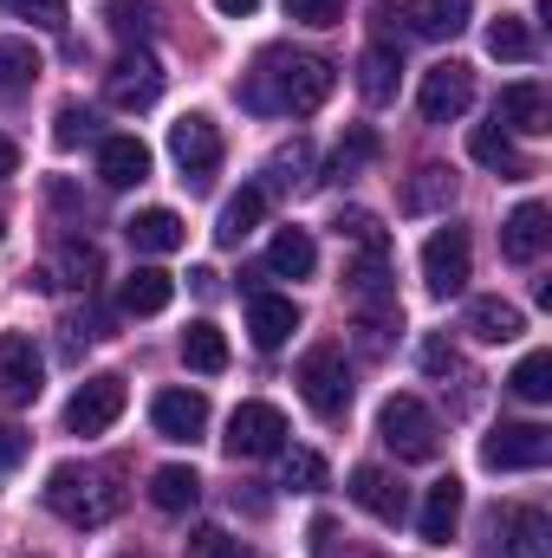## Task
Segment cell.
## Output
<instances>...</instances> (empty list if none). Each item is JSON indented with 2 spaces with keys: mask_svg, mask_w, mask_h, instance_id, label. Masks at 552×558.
Here are the masks:
<instances>
[{
  "mask_svg": "<svg viewBox=\"0 0 552 558\" xmlns=\"http://www.w3.org/2000/svg\"><path fill=\"white\" fill-rule=\"evenodd\" d=\"M488 52H494V59H507V65H527V59H533V33H527V20L501 13V20L488 26Z\"/></svg>",
  "mask_w": 552,
  "mask_h": 558,
  "instance_id": "836d02e7",
  "label": "cell"
},
{
  "mask_svg": "<svg viewBox=\"0 0 552 558\" xmlns=\"http://www.w3.org/2000/svg\"><path fill=\"white\" fill-rule=\"evenodd\" d=\"M481 461H488L494 474L547 468V461H552V428H540V422H501V428L481 441Z\"/></svg>",
  "mask_w": 552,
  "mask_h": 558,
  "instance_id": "ba28073f",
  "label": "cell"
},
{
  "mask_svg": "<svg viewBox=\"0 0 552 558\" xmlns=\"http://www.w3.org/2000/svg\"><path fill=\"white\" fill-rule=\"evenodd\" d=\"M422 371H429V377H461L455 344H448V338H422Z\"/></svg>",
  "mask_w": 552,
  "mask_h": 558,
  "instance_id": "f6af8a7d",
  "label": "cell"
},
{
  "mask_svg": "<svg viewBox=\"0 0 552 558\" xmlns=\"http://www.w3.org/2000/svg\"><path fill=\"white\" fill-rule=\"evenodd\" d=\"M182 364H189V371H202V377L228 371V338H221L208 318H195V325L182 331Z\"/></svg>",
  "mask_w": 552,
  "mask_h": 558,
  "instance_id": "4dcf8cb0",
  "label": "cell"
},
{
  "mask_svg": "<svg viewBox=\"0 0 552 558\" xmlns=\"http://www.w3.org/2000/svg\"><path fill=\"white\" fill-rule=\"evenodd\" d=\"M391 13L410 20L416 39H455L475 20V0H391Z\"/></svg>",
  "mask_w": 552,
  "mask_h": 558,
  "instance_id": "2e32d148",
  "label": "cell"
},
{
  "mask_svg": "<svg viewBox=\"0 0 552 558\" xmlns=\"http://www.w3.org/2000/svg\"><path fill=\"white\" fill-rule=\"evenodd\" d=\"M13 20H26L33 33H65V0H0Z\"/></svg>",
  "mask_w": 552,
  "mask_h": 558,
  "instance_id": "8d00e7d4",
  "label": "cell"
},
{
  "mask_svg": "<svg viewBox=\"0 0 552 558\" xmlns=\"http://www.w3.org/2000/svg\"><path fill=\"white\" fill-rule=\"evenodd\" d=\"M292 331H299V305H292V299H279V292H248V338H254L261 351H279Z\"/></svg>",
  "mask_w": 552,
  "mask_h": 558,
  "instance_id": "ac0fdd59",
  "label": "cell"
},
{
  "mask_svg": "<svg viewBox=\"0 0 552 558\" xmlns=\"http://www.w3.org/2000/svg\"><path fill=\"white\" fill-rule=\"evenodd\" d=\"M98 175H105V189H137V182H149V149L137 137H105L98 143Z\"/></svg>",
  "mask_w": 552,
  "mask_h": 558,
  "instance_id": "7402d4cb",
  "label": "cell"
},
{
  "mask_svg": "<svg viewBox=\"0 0 552 558\" xmlns=\"http://www.w3.org/2000/svg\"><path fill=\"white\" fill-rule=\"evenodd\" d=\"M377 435L397 461H435L442 454V422L422 397H391L384 416H377Z\"/></svg>",
  "mask_w": 552,
  "mask_h": 558,
  "instance_id": "3957f363",
  "label": "cell"
},
{
  "mask_svg": "<svg viewBox=\"0 0 552 558\" xmlns=\"http://www.w3.org/2000/svg\"><path fill=\"white\" fill-rule=\"evenodd\" d=\"M0 234H7V221H0Z\"/></svg>",
  "mask_w": 552,
  "mask_h": 558,
  "instance_id": "681fc988",
  "label": "cell"
},
{
  "mask_svg": "<svg viewBox=\"0 0 552 558\" xmlns=\"http://www.w3.org/2000/svg\"><path fill=\"white\" fill-rule=\"evenodd\" d=\"M149 500H156V513H189L202 500V474L182 468V461H169V468L149 474Z\"/></svg>",
  "mask_w": 552,
  "mask_h": 558,
  "instance_id": "4316f807",
  "label": "cell"
},
{
  "mask_svg": "<svg viewBox=\"0 0 552 558\" xmlns=\"http://www.w3.org/2000/svg\"><path fill=\"white\" fill-rule=\"evenodd\" d=\"M169 156H176V169H182L189 189H208L215 169H221V131H215V118H208V111L176 118V124H169Z\"/></svg>",
  "mask_w": 552,
  "mask_h": 558,
  "instance_id": "5b68a950",
  "label": "cell"
},
{
  "mask_svg": "<svg viewBox=\"0 0 552 558\" xmlns=\"http://www.w3.org/2000/svg\"><path fill=\"white\" fill-rule=\"evenodd\" d=\"M338 13H345V0H286V20H299V26H338Z\"/></svg>",
  "mask_w": 552,
  "mask_h": 558,
  "instance_id": "ee69618b",
  "label": "cell"
},
{
  "mask_svg": "<svg viewBox=\"0 0 552 558\" xmlns=\"http://www.w3.org/2000/svg\"><path fill=\"white\" fill-rule=\"evenodd\" d=\"M338 72L319 52H292V46H267L254 59V72L241 78V105L254 118H312L332 98Z\"/></svg>",
  "mask_w": 552,
  "mask_h": 558,
  "instance_id": "6da1fadb",
  "label": "cell"
},
{
  "mask_svg": "<svg viewBox=\"0 0 552 558\" xmlns=\"http://www.w3.org/2000/svg\"><path fill=\"white\" fill-rule=\"evenodd\" d=\"M501 539H507V558H552V520L540 507H507Z\"/></svg>",
  "mask_w": 552,
  "mask_h": 558,
  "instance_id": "ffe728a7",
  "label": "cell"
},
{
  "mask_svg": "<svg viewBox=\"0 0 552 558\" xmlns=\"http://www.w3.org/2000/svg\"><path fill=\"white\" fill-rule=\"evenodd\" d=\"M26 448H33V435H26L20 422H0V474H7V468H20V461H26Z\"/></svg>",
  "mask_w": 552,
  "mask_h": 558,
  "instance_id": "bcb514c9",
  "label": "cell"
},
{
  "mask_svg": "<svg viewBox=\"0 0 552 558\" xmlns=\"http://www.w3.org/2000/svg\"><path fill=\"white\" fill-rule=\"evenodd\" d=\"M507 390H514L520 403H547V397H552V351L520 357V364H514V377H507Z\"/></svg>",
  "mask_w": 552,
  "mask_h": 558,
  "instance_id": "e575fe53",
  "label": "cell"
},
{
  "mask_svg": "<svg viewBox=\"0 0 552 558\" xmlns=\"http://www.w3.org/2000/svg\"><path fill=\"white\" fill-rule=\"evenodd\" d=\"M118 416H124V377H111V371L85 377L72 390V403H65V428L72 435H105Z\"/></svg>",
  "mask_w": 552,
  "mask_h": 558,
  "instance_id": "30bf717a",
  "label": "cell"
},
{
  "mask_svg": "<svg viewBox=\"0 0 552 558\" xmlns=\"http://www.w3.org/2000/svg\"><path fill=\"white\" fill-rule=\"evenodd\" d=\"M215 7H221V13H228V20H248V13H254V7H261V0H215Z\"/></svg>",
  "mask_w": 552,
  "mask_h": 558,
  "instance_id": "c3c4849f",
  "label": "cell"
},
{
  "mask_svg": "<svg viewBox=\"0 0 552 558\" xmlns=\"http://www.w3.org/2000/svg\"><path fill=\"white\" fill-rule=\"evenodd\" d=\"M468 156L481 162V169H494V175H507V182H520V175H533V162L514 149V137L501 131V124H481L475 137H468Z\"/></svg>",
  "mask_w": 552,
  "mask_h": 558,
  "instance_id": "d4e9b609",
  "label": "cell"
},
{
  "mask_svg": "<svg viewBox=\"0 0 552 558\" xmlns=\"http://www.w3.org/2000/svg\"><path fill=\"white\" fill-rule=\"evenodd\" d=\"M338 241H351L358 254H391V241H384V228H377L371 215H358V208H351V215H338Z\"/></svg>",
  "mask_w": 552,
  "mask_h": 558,
  "instance_id": "f35d334b",
  "label": "cell"
},
{
  "mask_svg": "<svg viewBox=\"0 0 552 558\" xmlns=\"http://www.w3.org/2000/svg\"><path fill=\"white\" fill-rule=\"evenodd\" d=\"M13 169H20V143L0 137V175H13Z\"/></svg>",
  "mask_w": 552,
  "mask_h": 558,
  "instance_id": "7dc6e473",
  "label": "cell"
},
{
  "mask_svg": "<svg viewBox=\"0 0 552 558\" xmlns=\"http://www.w3.org/2000/svg\"><path fill=\"white\" fill-rule=\"evenodd\" d=\"M124 234H131L137 254H176V247L189 241V228H182L176 208H137V215L124 221Z\"/></svg>",
  "mask_w": 552,
  "mask_h": 558,
  "instance_id": "44dd1931",
  "label": "cell"
},
{
  "mask_svg": "<svg viewBox=\"0 0 552 558\" xmlns=\"http://www.w3.org/2000/svg\"><path fill=\"white\" fill-rule=\"evenodd\" d=\"M299 397L319 422H338L351 410V371H345V351L338 344H312L299 357Z\"/></svg>",
  "mask_w": 552,
  "mask_h": 558,
  "instance_id": "277c9868",
  "label": "cell"
},
{
  "mask_svg": "<svg viewBox=\"0 0 552 558\" xmlns=\"http://www.w3.org/2000/svg\"><path fill=\"white\" fill-rule=\"evenodd\" d=\"M131 461L124 454H111V461H65V468H52L46 474V507L65 520V526H111L118 513H124V500H131Z\"/></svg>",
  "mask_w": 552,
  "mask_h": 558,
  "instance_id": "7a4b0ae2",
  "label": "cell"
},
{
  "mask_svg": "<svg viewBox=\"0 0 552 558\" xmlns=\"http://www.w3.org/2000/svg\"><path fill=\"white\" fill-rule=\"evenodd\" d=\"M527 331V312L520 305H507V299H475L468 305V338H481V344H514Z\"/></svg>",
  "mask_w": 552,
  "mask_h": 558,
  "instance_id": "cb8c5ba5",
  "label": "cell"
},
{
  "mask_svg": "<svg viewBox=\"0 0 552 558\" xmlns=\"http://www.w3.org/2000/svg\"><path fill=\"white\" fill-rule=\"evenodd\" d=\"M267 175H274V189H305V182H312V143L292 137L286 149H274Z\"/></svg>",
  "mask_w": 552,
  "mask_h": 558,
  "instance_id": "d590c367",
  "label": "cell"
},
{
  "mask_svg": "<svg viewBox=\"0 0 552 558\" xmlns=\"http://www.w3.org/2000/svg\"><path fill=\"white\" fill-rule=\"evenodd\" d=\"M169 299H176V279L163 274V267H137V274L124 279V312L131 318H156Z\"/></svg>",
  "mask_w": 552,
  "mask_h": 558,
  "instance_id": "f546056e",
  "label": "cell"
},
{
  "mask_svg": "<svg viewBox=\"0 0 552 558\" xmlns=\"http://www.w3.org/2000/svg\"><path fill=\"white\" fill-rule=\"evenodd\" d=\"M455 202V175L442 162H422L410 182H404V215H442Z\"/></svg>",
  "mask_w": 552,
  "mask_h": 558,
  "instance_id": "83f0119b",
  "label": "cell"
},
{
  "mask_svg": "<svg viewBox=\"0 0 552 558\" xmlns=\"http://www.w3.org/2000/svg\"><path fill=\"white\" fill-rule=\"evenodd\" d=\"M261 215H267V189H254V182H248L241 195H228V202H221L215 241H221V247H241V241H248V234L261 228Z\"/></svg>",
  "mask_w": 552,
  "mask_h": 558,
  "instance_id": "484cf974",
  "label": "cell"
},
{
  "mask_svg": "<svg viewBox=\"0 0 552 558\" xmlns=\"http://www.w3.org/2000/svg\"><path fill=\"white\" fill-rule=\"evenodd\" d=\"M468 105H475V72L461 59H442L422 72V92H416L422 124H455V118H468Z\"/></svg>",
  "mask_w": 552,
  "mask_h": 558,
  "instance_id": "8992f818",
  "label": "cell"
},
{
  "mask_svg": "<svg viewBox=\"0 0 552 558\" xmlns=\"http://www.w3.org/2000/svg\"><path fill=\"white\" fill-rule=\"evenodd\" d=\"M351 500L371 513V520H384V526H404L410 520V487L391 474V468H351Z\"/></svg>",
  "mask_w": 552,
  "mask_h": 558,
  "instance_id": "7c38bea8",
  "label": "cell"
},
{
  "mask_svg": "<svg viewBox=\"0 0 552 558\" xmlns=\"http://www.w3.org/2000/svg\"><path fill=\"white\" fill-rule=\"evenodd\" d=\"M33 78H39V52H33V39H0V105L20 98V92H33Z\"/></svg>",
  "mask_w": 552,
  "mask_h": 558,
  "instance_id": "1f68e13d",
  "label": "cell"
},
{
  "mask_svg": "<svg viewBox=\"0 0 552 558\" xmlns=\"http://www.w3.org/2000/svg\"><path fill=\"white\" fill-rule=\"evenodd\" d=\"M455 526H461V481H455V474H442V481L429 487L422 513H416V533H422L429 546H448V539H455Z\"/></svg>",
  "mask_w": 552,
  "mask_h": 558,
  "instance_id": "d6986e66",
  "label": "cell"
},
{
  "mask_svg": "<svg viewBox=\"0 0 552 558\" xmlns=\"http://www.w3.org/2000/svg\"><path fill=\"white\" fill-rule=\"evenodd\" d=\"M494 124H501V131H520V137H547V131H552L547 85H540V78L507 85V92H501V105H494Z\"/></svg>",
  "mask_w": 552,
  "mask_h": 558,
  "instance_id": "4fadbf2b",
  "label": "cell"
},
{
  "mask_svg": "<svg viewBox=\"0 0 552 558\" xmlns=\"http://www.w3.org/2000/svg\"><path fill=\"white\" fill-rule=\"evenodd\" d=\"M371 156H377V131H371V124H358L351 137L338 143V156H332V175H358Z\"/></svg>",
  "mask_w": 552,
  "mask_h": 558,
  "instance_id": "74e56055",
  "label": "cell"
},
{
  "mask_svg": "<svg viewBox=\"0 0 552 558\" xmlns=\"http://www.w3.org/2000/svg\"><path fill=\"white\" fill-rule=\"evenodd\" d=\"M475 274V247H468V228H435L429 241H422V279H429V292L435 299H455L461 286Z\"/></svg>",
  "mask_w": 552,
  "mask_h": 558,
  "instance_id": "52a82bcc",
  "label": "cell"
},
{
  "mask_svg": "<svg viewBox=\"0 0 552 558\" xmlns=\"http://www.w3.org/2000/svg\"><path fill=\"white\" fill-rule=\"evenodd\" d=\"M547 241H552V215H547V202H520L507 221H501V254L514 260V267H533L540 254H547Z\"/></svg>",
  "mask_w": 552,
  "mask_h": 558,
  "instance_id": "9a60e30c",
  "label": "cell"
},
{
  "mask_svg": "<svg viewBox=\"0 0 552 558\" xmlns=\"http://www.w3.org/2000/svg\"><path fill=\"white\" fill-rule=\"evenodd\" d=\"M124 558H137V553H124Z\"/></svg>",
  "mask_w": 552,
  "mask_h": 558,
  "instance_id": "f907efd6",
  "label": "cell"
},
{
  "mask_svg": "<svg viewBox=\"0 0 552 558\" xmlns=\"http://www.w3.org/2000/svg\"><path fill=\"white\" fill-rule=\"evenodd\" d=\"M92 124H98V118H92L85 105H59V118H52V143H59V149H79V143L92 137Z\"/></svg>",
  "mask_w": 552,
  "mask_h": 558,
  "instance_id": "60d3db41",
  "label": "cell"
},
{
  "mask_svg": "<svg viewBox=\"0 0 552 558\" xmlns=\"http://www.w3.org/2000/svg\"><path fill=\"white\" fill-rule=\"evenodd\" d=\"M52 274H59V286H98V274H105V260H98V247L92 241H65L59 247V260H52Z\"/></svg>",
  "mask_w": 552,
  "mask_h": 558,
  "instance_id": "d6a6232c",
  "label": "cell"
},
{
  "mask_svg": "<svg viewBox=\"0 0 552 558\" xmlns=\"http://www.w3.org/2000/svg\"><path fill=\"white\" fill-rule=\"evenodd\" d=\"M397 72H404V46L377 39V46L358 59V92H364V105H391V98H397Z\"/></svg>",
  "mask_w": 552,
  "mask_h": 558,
  "instance_id": "603a6c76",
  "label": "cell"
},
{
  "mask_svg": "<svg viewBox=\"0 0 552 558\" xmlns=\"http://www.w3.org/2000/svg\"><path fill=\"white\" fill-rule=\"evenodd\" d=\"M189 558H248V546L228 539L221 526H195V533H189Z\"/></svg>",
  "mask_w": 552,
  "mask_h": 558,
  "instance_id": "b9f144b4",
  "label": "cell"
},
{
  "mask_svg": "<svg viewBox=\"0 0 552 558\" xmlns=\"http://www.w3.org/2000/svg\"><path fill=\"white\" fill-rule=\"evenodd\" d=\"M279 487H292V494H319V487H325V461H319L312 448H292V454H286V481H279Z\"/></svg>",
  "mask_w": 552,
  "mask_h": 558,
  "instance_id": "ab89813d",
  "label": "cell"
},
{
  "mask_svg": "<svg viewBox=\"0 0 552 558\" xmlns=\"http://www.w3.org/2000/svg\"><path fill=\"white\" fill-rule=\"evenodd\" d=\"M39 377H46V364H39L33 338L0 331V403H33L39 397Z\"/></svg>",
  "mask_w": 552,
  "mask_h": 558,
  "instance_id": "5bb4252c",
  "label": "cell"
},
{
  "mask_svg": "<svg viewBox=\"0 0 552 558\" xmlns=\"http://www.w3.org/2000/svg\"><path fill=\"white\" fill-rule=\"evenodd\" d=\"M105 98H111L118 111H149V105L163 98V65H156V52L131 46V52L105 72Z\"/></svg>",
  "mask_w": 552,
  "mask_h": 558,
  "instance_id": "8fae6325",
  "label": "cell"
},
{
  "mask_svg": "<svg viewBox=\"0 0 552 558\" xmlns=\"http://www.w3.org/2000/svg\"><path fill=\"white\" fill-rule=\"evenodd\" d=\"M149 422H156L163 441H195V435L208 428V397H202V390H163V397L149 403Z\"/></svg>",
  "mask_w": 552,
  "mask_h": 558,
  "instance_id": "e0dca14e",
  "label": "cell"
},
{
  "mask_svg": "<svg viewBox=\"0 0 552 558\" xmlns=\"http://www.w3.org/2000/svg\"><path fill=\"white\" fill-rule=\"evenodd\" d=\"M312 267H319V247H312V234H305V228H279L274 247H267V274L305 279Z\"/></svg>",
  "mask_w": 552,
  "mask_h": 558,
  "instance_id": "f1b7e54d",
  "label": "cell"
},
{
  "mask_svg": "<svg viewBox=\"0 0 552 558\" xmlns=\"http://www.w3.org/2000/svg\"><path fill=\"white\" fill-rule=\"evenodd\" d=\"M228 454L235 461H267V454H286V416L274 403H241L228 416Z\"/></svg>",
  "mask_w": 552,
  "mask_h": 558,
  "instance_id": "9c48e42d",
  "label": "cell"
},
{
  "mask_svg": "<svg viewBox=\"0 0 552 558\" xmlns=\"http://www.w3.org/2000/svg\"><path fill=\"white\" fill-rule=\"evenodd\" d=\"M111 33L118 39H143L149 33V0H111Z\"/></svg>",
  "mask_w": 552,
  "mask_h": 558,
  "instance_id": "7bdbcfd3",
  "label": "cell"
}]
</instances>
